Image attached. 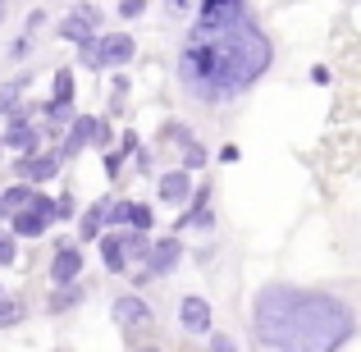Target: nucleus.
I'll use <instances>...</instances> for the list:
<instances>
[{"label":"nucleus","instance_id":"nucleus-28","mask_svg":"<svg viewBox=\"0 0 361 352\" xmlns=\"http://www.w3.org/2000/svg\"><path fill=\"white\" fill-rule=\"evenodd\" d=\"M128 352H165V348H160L156 339H147V344H128Z\"/></svg>","mask_w":361,"mask_h":352},{"label":"nucleus","instance_id":"nucleus-1","mask_svg":"<svg viewBox=\"0 0 361 352\" xmlns=\"http://www.w3.org/2000/svg\"><path fill=\"white\" fill-rule=\"evenodd\" d=\"M361 334L357 284H265L252 302V352H338Z\"/></svg>","mask_w":361,"mask_h":352},{"label":"nucleus","instance_id":"nucleus-17","mask_svg":"<svg viewBox=\"0 0 361 352\" xmlns=\"http://www.w3.org/2000/svg\"><path fill=\"white\" fill-rule=\"evenodd\" d=\"M27 83H32V73H18L14 83H0V115L5 119H18L23 115V92Z\"/></svg>","mask_w":361,"mask_h":352},{"label":"nucleus","instance_id":"nucleus-27","mask_svg":"<svg viewBox=\"0 0 361 352\" xmlns=\"http://www.w3.org/2000/svg\"><path fill=\"white\" fill-rule=\"evenodd\" d=\"M119 14H123V18H137V14H142V0H123Z\"/></svg>","mask_w":361,"mask_h":352},{"label":"nucleus","instance_id":"nucleus-5","mask_svg":"<svg viewBox=\"0 0 361 352\" xmlns=\"http://www.w3.org/2000/svg\"><path fill=\"white\" fill-rule=\"evenodd\" d=\"M174 320L188 339H211L215 334V307L202 293H178L174 298Z\"/></svg>","mask_w":361,"mask_h":352},{"label":"nucleus","instance_id":"nucleus-26","mask_svg":"<svg viewBox=\"0 0 361 352\" xmlns=\"http://www.w3.org/2000/svg\"><path fill=\"white\" fill-rule=\"evenodd\" d=\"M23 55H32V32H23L14 46H9V60H23Z\"/></svg>","mask_w":361,"mask_h":352},{"label":"nucleus","instance_id":"nucleus-30","mask_svg":"<svg viewBox=\"0 0 361 352\" xmlns=\"http://www.w3.org/2000/svg\"><path fill=\"white\" fill-rule=\"evenodd\" d=\"M0 293H5V289H0Z\"/></svg>","mask_w":361,"mask_h":352},{"label":"nucleus","instance_id":"nucleus-3","mask_svg":"<svg viewBox=\"0 0 361 352\" xmlns=\"http://www.w3.org/2000/svg\"><path fill=\"white\" fill-rule=\"evenodd\" d=\"M110 316H115V325L123 329L128 344H147V339L156 334V307H151L142 293H119V298L110 302Z\"/></svg>","mask_w":361,"mask_h":352},{"label":"nucleus","instance_id":"nucleus-19","mask_svg":"<svg viewBox=\"0 0 361 352\" xmlns=\"http://www.w3.org/2000/svg\"><path fill=\"white\" fill-rule=\"evenodd\" d=\"M123 224H128L133 233H151V224H156V211H151L147 202H128V211H123Z\"/></svg>","mask_w":361,"mask_h":352},{"label":"nucleus","instance_id":"nucleus-4","mask_svg":"<svg viewBox=\"0 0 361 352\" xmlns=\"http://www.w3.org/2000/svg\"><path fill=\"white\" fill-rule=\"evenodd\" d=\"M82 69H123L128 60H137V42L133 32H101L92 46L78 51Z\"/></svg>","mask_w":361,"mask_h":352},{"label":"nucleus","instance_id":"nucleus-13","mask_svg":"<svg viewBox=\"0 0 361 352\" xmlns=\"http://www.w3.org/2000/svg\"><path fill=\"white\" fill-rule=\"evenodd\" d=\"M0 142H5L9 151H18V160H23V156H37V151H42V142H46V128H37V123L27 119V110H23L18 119H9V133H5Z\"/></svg>","mask_w":361,"mask_h":352},{"label":"nucleus","instance_id":"nucleus-9","mask_svg":"<svg viewBox=\"0 0 361 352\" xmlns=\"http://www.w3.org/2000/svg\"><path fill=\"white\" fill-rule=\"evenodd\" d=\"M55 32L64 37V42H78V46H92L101 37V9H87V5H73L69 14L60 18V28Z\"/></svg>","mask_w":361,"mask_h":352},{"label":"nucleus","instance_id":"nucleus-8","mask_svg":"<svg viewBox=\"0 0 361 352\" xmlns=\"http://www.w3.org/2000/svg\"><path fill=\"white\" fill-rule=\"evenodd\" d=\"M51 220H55V202L42 197V193H32V202H27L23 211L9 215V233H14V238H42Z\"/></svg>","mask_w":361,"mask_h":352},{"label":"nucleus","instance_id":"nucleus-6","mask_svg":"<svg viewBox=\"0 0 361 352\" xmlns=\"http://www.w3.org/2000/svg\"><path fill=\"white\" fill-rule=\"evenodd\" d=\"M178 261H183V243H178L174 233H169V238H151L147 265H142V270H133V293H137L142 284H151V279H165V274H174Z\"/></svg>","mask_w":361,"mask_h":352},{"label":"nucleus","instance_id":"nucleus-16","mask_svg":"<svg viewBox=\"0 0 361 352\" xmlns=\"http://www.w3.org/2000/svg\"><path fill=\"white\" fill-rule=\"evenodd\" d=\"M101 265L110 274H128V233H115V229L101 233Z\"/></svg>","mask_w":361,"mask_h":352},{"label":"nucleus","instance_id":"nucleus-21","mask_svg":"<svg viewBox=\"0 0 361 352\" xmlns=\"http://www.w3.org/2000/svg\"><path fill=\"white\" fill-rule=\"evenodd\" d=\"M23 316H27V302H23V298H9V293H0V329H14Z\"/></svg>","mask_w":361,"mask_h":352},{"label":"nucleus","instance_id":"nucleus-14","mask_svg":"<svg viewBox=\"0 0 361 352\" xmlns=\"http://www.w3.org/2000/svg\"><path fill=\"white\" fill-rule=\"evenodd\" d=\"M60 151H37V156H23L18 160V183H27V188H37V183H51L55 174H60Z\"/></svg>","mask_w":361,"mask_h":352},{"label":"nucleus","instance_id":"nucleus-7","mask_svg":"<svg viewBox=\"0 0 361 352\" xmlns=\"http://www.w3.org/2000/svg\"><path fill=\"white\" fill-rule=\"evenodd\" d=\"M252 9L243 5V0H206V5H197V32H229V28H243L252 23Z\"/></svg>","mask_w":361,"mask_h":352},{"label":"nucleus","instance_id":"nucleus-2","mask_svg":"<svg viewBox=\"0 0 361 352\" xmlns=\"http://www.w3.org/2000/svg\"><path fill=\"white\" fill-rule=\"evenodd\" d=\"M270 64H274V42L265 37V28L256 18L243 28H229V32H197V28H188L174 51V83L192 110L229 115L270 73Z\"/></svg>","mask_w":361,"mask_h":352},{"label":"nucleus","instance_id":"nucleus-20","mask_svg":"<svg viewBox=\"0 0 361 352\" xmlns=\"http://www.w3.org/2000/svg\"><path fill=\"white\" fill-rule=\"evenodd\" d=\"M101 233H106V197H101V202H92V211L82 215V238H87V243H97Z\"/></svg>","mask_w":361,"mask_h":352},{"label":"nucleus","instance_id":"nucleus-10","mask_svg":"<svg viewBox=\"0 0 361 352\" xmlns=\"http://www.w3.org/2000/svg\"><path fill=\"white\" fill-rule=\"evenodd\" d=\"M106 119H92V115H78L69 123V138H64V147H60V160H69V156H78L82 147H106Z\"/></svg>","mask_w":361,"mask_h":352},{"label":"nucleus","instance_id":"nucleus-29","mask_svg":"<svg viewBox=\"0 0 361 352\" xmlns=\"http://www.w3.org/2000/svg\"><path fill=\"white\" fill-rule=\"evenodd\" d=\"M5 14H9V5H5V0H0V23H5Z\"/></svg>","mask_w":361,"mask_h":352},{"label":"nucleus","instance_id":"nucleus-12","mask_svg":"<svg viewBox=\"0 0 361 352\" xmlns=\"http://www.w3.org/2000/svg\"><path fill=\"white\" fill-rule=\"evenodd\" d=\"M46 279H51L55 289H73V284L82 279V247H73V243H60V247H55L51 274H46Z\"/></svg>","mask_w":361,"mask_h":352},{"label":"nucleus","instance_id":"nucleus-25","mask_svg":"<svg viewBox=\"0 0 361 352\" xmlns=\"http://www.w3.org/2000/svg\"><path fill=\"white\" fill-rule=\"evenodd\" d=\"M18 261V247H14V233L0 229V265H14Z\"/></svg>","mask_w":361,"mask_h":352},{"label":"nucleus","instance_id":"nucleus-23","mask_svg":"<svg viewBox=\"0 0 361 352\" xmlns=\"http://www.w3.org/2000/svg\"><path fill=\"white\" fill-rule=\"evenodd\" d=\"M206 352H247V348H243V339H238V334H229V329L215 325V334L206 339Z\"/></svg>","mask_w":361,"mask_h":352},{"label":"nucleus","instance_id":"nucleus-15","mask_svg":"<svg viewBox=\"0 0 361 352\" xmlns=\"http://www.w3.org/2000/svg\"><path fill=\"white\" fill-rule=\"evenodd\" d=\"M156 197H160V206H188L192 202V174L188 169H165V174L156 178Z\"/></svg>","mask_w":361,"mask_h":352},{"label":"nucleus","instance_id":"nucleus-11","mask_svg":"<svg viewBox=\"0 0 361 352\" xmlns=\"http://www.w3.org/2000/svg\"><path fill=\"white\" fill-rule=\"evenodd\" d=\"M211 206H215V188H211V183H202V188L192 193V202H188V211L174 220V229L211 233V229H215V211H211Z\"/></svg>","mask_w":361,"mask_h":352},{"label":"nucleus","instance_id":"nucleus-18","mask_svg":"<svg viewBox=\"0 0 361 352\" xmlns=\"http://www.w3.org/2000/svg\"><path fill=\"white\" fill-rule=\"evenodd\" d=\"M32 193H37V188H27V183L5 188V193H0V215H18L27 202H32Z\"/></svg>","mask_w":361,"mask_h":352},{"label":"nucleus","instance_id":"nucleus-24","mask_svg":"<svg viewBox=\"0 0 361 352\" xmlns=\"http://www.w3.org/2000/svg\"><path fill=\"white\" fill-rule=\"evenodd\" d=\"M55 106H73V73L69 69H55Z\"/></svg>","mask_w":361,"mask_h":352},{"label":"nucleus","instance_id":"nucleus-22","mask_svg":"<svg viewBox=\"0 0 361 352\" xmlns=\"http://www.w3.org/2000/svg\"><path fill=\"white\" fill-rule=\"evenodd\" d=\"M78 302H82V289H78V284H73V289H55V293H51V307H46V311H51V316H64V311H73Z\"/></svg>","mask_w":361,"mask_h":352}]
</instances>
